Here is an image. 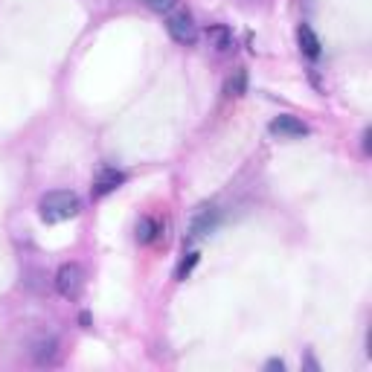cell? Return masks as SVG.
I'll use <instances>...</instances> for the list:
<instances>
[{"label": "cell", "instance_id": "6da1fadb", "mask_svg": "<svg viewBox=\"0 0 372 372\" xmlns=\"http://www.w3.org/2000/svg\"><path fill=\"white\" fill-rule=\"evenodd\" d=\"M79 195L76 192H67V189H56V192H47L41 198V218L47 224H61V221H67L79 213Z\"/></svg>", "mask_w": 372, "mask_h": 372}, {"label": "cell", "instance_id": "7a4b0ae2", "mask_svg": "<svg viewBox=\"0 0 372 372\" xmlns=\"http://www.w3.org/2000/svg\"><path fill=\"white\" fill-rule=\"evenodd\" d=\"M56 288L65 300H76L79 291H82V268L73 265V262L61 265L58 274H56Z\"/></svg>", "mask_w": 372, "mask_h": 372}, {"label": "cell", "instance_id": "3957f363", "mask_svg": "<svg viewBox=\"0 0 372 372\" xmlns=\"http://www.w3.org/2000/svg\"><path fill=\"white\" fill-rule=\"evenodd\" d=\"M166 30L172 35V41H178V44H195L198 38V27H195V21L192 15H186V12H178V15H172L169 23H166Z\"/></svg>", "mask_w": 372, "mask_h": 372}, {"label": "cell", "instance_id": "277c9868", "mask_svg": "<svg viewBox=\"0 0 372 372\" xmlns=\"http://www.w3.org/2000/svg\"><path fill=\"white\" fill-rule=\"evenodd\" d=\"M218 224H221V213H218V209L216 207H204L201 213L189 221V235H192V239H204V235H209Z\"/></svg>", "mask_w": 372, "mask_h": 372}, {"label": "cell", "instance_id": "5b68a950", "mask_svg": "<svg viewBox=\"0 0 372 372\" xmlns=\"http://www.w3.org/2000/svg\"><path fill=\"white\" fill-rule=\"evenodd\" d=\"M270 134H277V137H282V140H300L308 134V126L303 119L285 114V117H277L274 122H270Z\"/></svg>", "mask_w": 372, "mask_h": 372}, {"label": "cell", "instance_id": "8992f818", "mask_svg": "<svg viewBox=\"0 0 372 372\" xmlns=\"http://www.w3.org/2000/svg\"><path fill=\"white\" fill-rule=\"evenodd\" d=\"M122 183H126V175H122L119 169H102V172L96 175V181H93V195L102 198V195H108V192L119 189Z\"/></svg>", "mask_w": 372, "mask_h": 372}, {"label": "cell", "instance_id": "52a82bcc", "mask_svg": "<svg viewBox=\"0 0 372 372\" xmlns=\"http://www.w3.org/2000/svg\"><path fill=\"white\" fill-rule=\"evenodd\" d=\"M58 355V340L56 338H41L32 343V358L35 364H53Z\"/></svg>", "mask_w": 372, "mask_h": 372}, {"label": "cell", "instance_id": "ba28073f", "mask_svg": "<svg viewBox=\"0 0 372 372\" xmlns=\"http://www.w3.org/2000/svg\"><path fill=\"white\" fill-rule=\"evenodd\" d=\"M163 233V224L154 218V216H146V218H140L137 221V242L140 244H152V242H157V235Z\"/></svg>", "mask_w": 372, "mask_h": 372}, {"label": "cell", "instance_id": "9c48e42d", "mask_svg": "<svg viewBox=\"0 0 372 372\" xmlns=\"http://www.w3.org/2000/svg\"><path fill=\"white\" fill-rule=\"evenodd\" d=\"M297 38H300V49L308 56V58H320V38L314 35V30L303 23L300 30H297Z\"/></svg>", "mask_w": 372, "mask_h": 372}, {"label": "cell", "instance_id": "30bf717a", "mask_svg": "<svg viewBox=\"0 0 372 372\" xmlns=\"http://www.w3.org/2000/svg\"><path fill=\"white\" fill-rule=\"evenodd\" d=\"M207 38L218 53H224V49L233 47V32H230V27H224V23H213V27L207 30Z\"/></svg>", "mask_w": 372, "mask_h": 372}, {"label": "cell", "instance_id": "8fae6325", "mask_svg": "<svg viewBox=\"0 0 372 372\" xmlns=\"http://www.w3.org/2000/svg\"><path fill=\"white\" fill-rule=\"evenodd\" d=\"M244 88H247V76H244V70H235L233 76L227 79V96H242L244 93Z\"/></svg>", "mask_w": 372, "mask_h": 372}, {"label": "cell", "instance_id": "7c38bea8", "mask_svg": "<svg viewBox=\"0 0 372 372\" xmlns=\"http://www.w3.org/2000/svg\"><path fill=\"white\" fill-rule=\"evenodd\" d=\"M198 259H201V256H198V253H186V259H183V262L178 265V270H175V279H186V277H189L192 274V270H195V265H198Z\"/></svg>", "mask_w": 372, "mask_h": 372}, {"label": "cell", "instance_id": "4fadbf2b", "mask_svg": "<svg viewBox=\"0 0 372 372\" xmlns=\"http://www.w3.org/2000/svg\"><path fill=\"white\" fill-rule=\"evenodd\" d=\"M178 0H146V6L148 9H154V12H172V6H175Z\"/></svg>", "mask_w": 372, "mask_h": 372}, {"label": "cell", "instance_id": "5bb4252c", "mask_svg": "<svg viewBox=\"0 0 372 372\" xmlns=\"http://www.w3.org/2000/svg\"><path fill=\"white\" fill-rule=\"evenodd\" d=\"M265 369H270V372H282V369H285V364L279 361V358H274V361H268V364H265Z\"/></svg>", "mask_w": 372, "mask_h": 372}, {"label": "cell", "instance_id": "9a60e30c", "mask_svg": "<svg viewBox=\"0 0 372 372\" xmlns=\"http://www.w3.org/2000/svg\"><path fill=\"white\" fill-rule=\"evenodd\" d=\"M369 137H372V131L367 128V131H364V154H369Z\"/></svg>", "mask_w": 372, "mask_h": 372}]
</instances>
